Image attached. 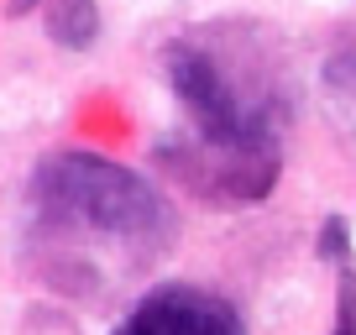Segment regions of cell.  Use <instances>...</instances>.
<instances>
[{"mask_svg": "<svg viewBox=\"0 0 356 335\" xmlns=\"http://www.w3.org/2000/svg\"><path fill=\"white\" fill-rule=\"evenodd\" d=\"M32 6H42V0H11L6 11H11V16H26V11H32Z\"/></svg>", "mask_w": 356, "mask_h": 335, "instance_id": "52a82bcc", "label": "cell"}, {"mask_svg": "<svg viewBox=\"0 0 356 335\" xmlns=\"http://www.w3.org/2000/svg\"><path fill=\"white\" fill-rule=\"evenodd\" d=\"M178 173L210 199H236L252 204L273 194L278 183V147L273 136H200V142L178 147Z\"/></svg>", "mask_w": 356, "mask_h": 335, "instance_id": "7a4b0ae2", "label": "cell"}, {"mask_svg": "<svg viewBox=\"0 0 356 335\" xmlns=\"http://www.w3.org/2000/svg\"><path fill=\"white\" fill-rule=\"evenodd\" d=\"M335 335H356V278H341V309H335Z\"/></svg>", "mask_w": 356, "mask_h": 335, "instance_id": "5b68a950", "label": "cell"}, {"mask_svg": "<svg viewBox=\"0 0 356 335\" xmlns=\"http://www.w3.org/2000/svg\"><path fill=\"white\" fill-rule=\"evenodd\" d=\"M47 37L58 47H89L100 37V6L95 0H47Z\"/></svg>", "mask_w": 356, "mask_h": 335, "instance_id": "277c9868", "label": "cell"}, {"mask_svg": "<svg viewBox=\"0 0 356 335\" xmlns=\"http://www.w3.org/2000/svg\"><path fill=\"white\" fill-rule=\"evenodd\" d=\"M320 257H325V262H341V257H346V220H341V215H335V220H325Z\"/></svg>", "mask_w": 356, "mask_h": 335, "instance_id": "8992f818", "label": "cell"}, {"mask_svg": "<svg viewBox=\"0 0 356 335\" xmlns=\"http://www.w3.org/2000/svg\"><path fill=\"white\" fill-rule=\"evenodd\" d=\"M37 204L58 220L79 225V231H100L131 246H163L173 231L168 204L157 199V189L142 173L89 152L47 157L37 173Z\"/></svg>", "mask_w": 356, "mask_h": 335, "instance_id": "6da1fadb", "label": "cell"}, {"mask_svg": "<svg viewBox=\"0 0 356 335\" xmlns=\"http://www.w3.org/2000/svg\"><path fill=\"white\" fill-rule=\"evenodd\" d=\"M126 335H246V325L236 304L220 293L168 283L136 304V314L126 320Z\"/></svg>", "mask_w": 356, "mask_h": 335, "instance_id": "3957f363", "label": "cell"}, {"mask_svg": "<svg viewBox=\"0 0 356 335\" xmlns=\"http://www.w3.org/2000/svg\"><path fill=\"white\" fill-rule=\"evenodd\" d=\"M115 335H126V330H115Z\"/></svg>", "mask_w": 356, "mask_h": 335, "instance_id": "ba28073f", "label": "cell"}]
</instances>
